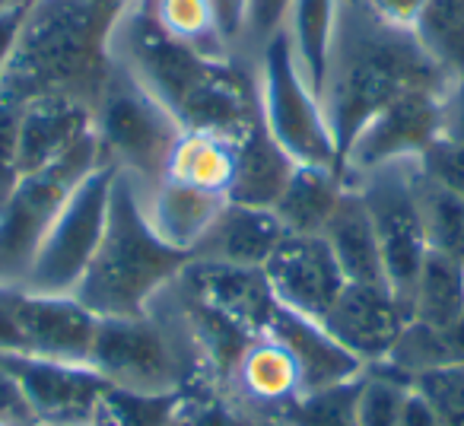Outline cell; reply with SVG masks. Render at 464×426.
Returning a JSON list of instances; mask_svg holds the SVG:
<instances>
[{
	"instance_id": "6da1fadb",
	"label": "cell",
	"mask_w": 464,
	"mask_h": 426,
	"mask_svg": "<svg viewBox=\"0 0 464 426\" xmlns=\"http://www.w3.org/2000/svg\"><path fill=\"white\" fill-rule=\"evenodd\" d=\"M445 86L449 77L423 52L411 26L385 20L362 0H337L334 33L318 90L337 156L388 102L407 92H445Z\"/></svg>"
},
{
	"instance_id": "7a4b0ae2",
	"label": "cell",
	"mask_w": 464,
	"mask_h": 426,
	"mask_svg": "<svg viewBox=\"0 0 464 426\" xmlns=\"http://www.w3.org/2000/svg\"><path fill=\"white\" fill-rule=\"evenodd\" d=\"M111 23L92 0H33L0 80V99L77 96L96 105L111 67Z\"/></svg>"
},
{
	"instance_id": "3957f363",
	"label": "cell",
	"mask_w": 464,
	"mask_h": 426,
	"mask_svg": "<svg viewBox=\"0 0 464 426\" xmlns=\"http://www.w3.org/2000/svg\"><path fill=\"white\" fill-rule=\"evenodd\" d=\"M188 261L191 255L156 236L137 181L115 169L102 239L73 296L99 318H140Z\"/></svg>"
},
{
	"instance_id": "277c9868",
	"label": "cell",
	"mask_w": 464,
	"mask_h": 426,
	"mask_svg": "<svg viewBox=\"0 0 464 426\" xmlns=\"http://www.w3.org/2000/svg\"><path fill=\"white\" fill-rule=\"evenodd\" d=\"M181 134L185 131L172 111L111 58L109 77L92 105V137L105 166L130 175L137 188H153L166 175Z\"/></svg>"
},
{
	"instance_id": "5b68a950",
	"label": "cell",
	"mask_w": 464,
	"mask_h": 426,
	"mask_svg": "<svg viewBox=\"0 0 464 426\" xmlns=\"http://www.w3.org/2000/svg\"><path fill=\"white\" fill-rule=\"evenodd\" d=\"M261 121L271 137L303 166H341L337 143L318 90L309 83L286 33H277L258 54Z\"/></svg>"
},
{
	"instance_id": "8992f818",
	"label": "cell",
	"mask_w": 464,
	"mask_h": 426,
	"mask_svg": "<svg viewBox=\"0 0 464 426\" xmlns=\"http://www.w3.org/2000/svg\"><path fill=\"white\" fill-rule=\"evenodd\" d=\"M90 366L121 392L181 394L191 388L185 350L156 309L140 318H99Z\"/></svg>"
},
{
	"instance_id": "52a82bcc",
	"label": "cell",
	"mask_w": 464,
	"mask_h": 426,
	"mask_svg": "<svg viewBox=\"0 0 464 426\" xmlns=\"http://www.w3.org/2000/svg\"><path fill=\"white\" fill-rule=\"evenodd\" d=\"M96 166H102V156L96 137H90L54 166L23 175L0 207V284L23 286L54 217Z\"/></svg>"
},
{
	"instance_id": "ba28073f",
	"label": "cell",
	"mask_w": 464,
	"mask_h": 426,
	"mask_svg": "<svg viewBox=\"0 0 464 426\" xmlns=\"http://www.w3.org/2000/svg\"><path fill=\"white\" fill-rule=\"evenodd\" d=\"M111 181H115V169L102 162L73 188L35 252L23 290L48 293V296H67L77 290L102 239Z\"/></svg>"
},
{
	"instance_id": "9c48e42d",
	"label": "cell",
	"mask_w": 464,
	"mask_h": 426,
	"mask_svg": "<svg viewBox=\"0 0 464 426\" xmlns=\"http://www.w3.org/2000/svg\"><path fill=\"white\" fill-rule=\"evenodd\" d=\"M109 45H111V58L128 67L172 115L204 83L207 73L217 67V61L229 58V54H223V58L204 54L198 48L179 42L137 0H128V7L115 20Z\"/></svg>"
},
{
	"instance_id": "30bf717a",
	"label": "cell",
	"mask_w": 464,
	"mask_h": 426,
	"mask_svg": "<svg viewBox=\"0 0 464 426\" xmlns=\"http://www.w3.org/2000/svg\"><path fill=\"white\" fill-rule=\"evenodd\" d=\"M413 162H392V166L372 169V172L347 181L366 200L369 220H372L375 239H379L385 284L404 303V309L420 265L430 252L423 223H420L417 194H413Z\"/></svg>"
},
{
	"instance_id": "8fae6325",
	"label": "cell",
	"mask_w": 464,
	"mask_h": 426,
	"mask_svg": "<svg viewBox=\"0 0 464 426\" xmlns=\"http://www.w3.org/2000/svg\"><path fill=\"white\" fill-rule=\"evenodd\" d=\"M442 134V92H407L375 111L341 153L343 185L392 162L420 160Z\"/></svg>"
},
{
	"instance_id": "7c38bea8",
	"label": "cell",
	"mask_w": 464,
	"mask_h": 426,
	"mask_svg": "<svg viewBox=\"0 0 464 426\" xmlns=\"http://www.w3.org/2000/svg\"><path fill=\"white\" fill-rule=\"evenodd\" d=\"M16 375L35 426H92L109 394V382L90 363H54L26 353H4Z\"/></svg>"
},
{
	"instance_id": "4fadbf2b",
	"label": "cell",
	"mask_w": 464,
	"mask_h": 426,
	"mask_svg": "<svg viewBox=\"0 0 464 426\" xmlns=\"http://www.w3.org/2000/svg\"><path fill=\"white\" fill-rule=\"evenodd\" d=\"M261 271H265L274 299L284 309L315 318V322H324L331 305L347 286V277L341 274L322 236L286 233Z\"/></svg>"
},
{
	"instance_id": "5bb4252c",
	"label": "cell",
	"mask_w": 464,
	"mask_h": 426,
	"mask_svg": "<svg viewBox=\"0 0 464 426\" xmlns=\"http://www.w3.org/2000/svg\"><path fill=\"white\" fill-rule=\"evenodd\" d=\"M14 318L20 353L54 363H90L99 315H92L73 293L48 296L16 286Z\"/></svg>"
},
{
	"instance_id": "9a60e30c",
	"label": "cell",
	"mask_w": 464,
	"mask_h": 426,
	"mask_svg": "<svg viewBox=\"0 0 464 426\" xmlns=\"http://www.w3.org/2000/svg\"><path fill=\"white\" fill-rule=\"evenodd\" d=\"M407 322L404 303L388 284H347L322 324L362 366H372L392 353Z\"/></svg>"
},
{
	"instance_id": "2e32d148",
	"label": "cell",
	"mask_w": 464,
	"mask_h": 426,
	"mask_svg": "<svg viewBox=\"0 0 464 426\" xmlns=\"http://www.w3.org/2000/svg\"><path fill=\"white\" fill-rule=\"evenodd\" d=\"M261 331L284 344L286 353L293 356V363L299 369V379H303V398L305 394L347 385V382L360 379L362 369H366L353 353H347L331 337V331L322 322L284 309L280 303H274L271 315H267Z\"/></svg>"
},
{
	"instance_id": "e0dca14e",
	"label": "cell",
	"mask_w": 464,
	"mask_h": 426,
	"mask_svg": "<svg viewBox=\"0 0 464 426\" xmlns=\"http://www.w3.org/2000/svg\"><path fill=\"white\" fill-rule=\"evenodd\" d=\"M92 137V105L77 96H39L20 115V169L23 175L61 162Z\"/></svg>"
},
{
	"instance_id": "ac0fdd59",
	"label": "cell",
	"mask_w": 464,
	"mask_h": 426,
	"mask_svg": "<svg viewBox=\"0 0 464 426\" xmlns=\"http://www.w3.org/2000/svg\"><path fill=\"white\" fill-rule=\"evenodd\" d=\"M140 200L156 236L185 255H194V248L200 246L207 229L226 207L223 191L188 185L172 175H162L153 188H140Z\"/></svg>"
},
{
	"instance_id": "d6986e66",
	"label": "cell",
	"mask_w": 464,
	"mask_h": 426,
	"mask_svg": "<svg viewBox=\"0 0 464 426\" xmlns=\"http://www.w3.org/2000/svg\"><path fill=\"white\" fill-rule=\"evenodd\" d=\"M284 236L286 229L274 210L226 200V207L219 210V217L207 229L191 258L232 267H265L267 258L284 242Z\"/></svg>"
},
{
	"instance_id": "ffe728a7",
	"label": "cell",
	"mask_w": 464,
	"mask_h": 426,
	"mask_svg": "<svg viewBox=\"0 0 464 426\" xmlns=\"http://www.w3.org/2000/svg\"><path fill=\"white\" fill-rule=\"evenodd\" d=\"M179 280L194 296L217 305L219 312H226L229 318L258 331V334L265 328L267 315H271L274 303H277L261 267H232L217 265V261L191 258L185 265V271L179 274Z\"/></svg>"
},
{
	"instance_id": "44dd1931",
	"label": "cell",
	"mask_w": 464,
	"mask_h": 426,
	"mask_svg": "<svg viewBox=\"0 0 464 426\" xmlns=\"http://www.w3.org/2000/svg\"><path fill=\"white\" fill-rule=\"evenodd\" d=\"M226 392L246 401L255 411L284 413L286 407L303 398V379H299L296 363L286 353L284 344L261 331L239 356L229 382H226Z\"/></svg>"
},
{
	"instance_id": "7402d4cb",
	"label": "cell",
	"mask_w": 464,
	"mask_h": 426,
	"mask_svg": "<svg viewBox=\"0 0 464 426\" xmlns=\"http://www.w3.org/2000/svg\"><path fill=\"white\" fill-rule=\"evenodd\" d=\"M293 169L296 160L274 140L265 121H258L232 143V175L226 185V200L274 210Z\"/></svg>"
},
{
	"instance_id": "603a6c76",
	"label": "cell",
	"mask_w": 464,
	"mask_h": 426,
	"mask_svg": "<svg viewBox=\"0 0 464 426\" xmlns=\"http://www.w3.org/2000/svg\"><path fill=\"white\" fill-rule=\"evenodd\" d=\"M322 239L328 242L347 284H385L379 239H375L372 220H369L366 200L356 188H343L331 220L322 229Z\"/></svg>"
},
{
	"instance_id": "cb8c5ba5",
	"label": "cell",
	"mask_w": 464,
	"mask_h": 426,
	"mask_svg": "<svg viewBox=\"0 0 464 426\" xmlns=\"http://www.w3.org/2000/svg\"><path fill=\"white\" fill-rule=\"evenodd\" d=\"M341 166H303L296 162L284 194L274 204L277 220L293 236H322L337 200L343 194Z\"/></svg>"
},
{
	"instance_id": "d4e9b609",
	"label": "cell",
	"mask_w": 464,
	"mask_h": 426,
	"mask_svg": "<svg viewBox=\"0 0 464 426\" xmlns=\"http://www.w3.org/2000/svg\"><path fill=\"white\" fill-rule=\"evenodd\" d=\"M388 369L413 382L417 375L432 373L442 366H461L464 363V318L451 324H423L407 322L398 344L385 356Z\"/></svg>"
},
{
	"instance_id": "484cf974",
	"label": "cell",
	"mask_w": 464,
	"mask_h": 426,
	"mask_svg": "<svg viewBox=\"0 0 464 426\" xmlns=\"http://www.w3.org/2000/svg\"><path fill=\"white\" fill-rule=\"evenodd\" d=\"M407 315L423 324H451L464 318V261L426 252L407 296Z\"/></svg>"
},
{
	"instance_id": "4316f807",
	"label": "cell",
	"mask_w": 464,
	"mask_h": 426,
	"mask_svg": "<svg viewBox=\"0 0 464 426\" xmlns=\"http://www.w3.org/2000/svg\"><path fill=\"white\" fill-rule=\"evenodd\" d=\"M337 0H293L286 14V39H290L296 61L309 83L322 90L324 61H328L331 33H334Z\"/></svg>"
},
{
	"instance_id": "83f0119b",
	"label": "cell",
	"mask_w": 464,
	"mask_h": 426,
	"mask_svg": "<svg viewBox=\"0 0 464 426\" xmlns=\"http://www.w3.org/2000/svg\"><path fill=\"white\" fill-rule=\"evenodd\" d=\"M413 194L430 252L464 261V198L439 188L413 162Z\"/></svg>"
},
{
	"instance_id": "f1b7e54d",
	"label": "cell",
	"mask_w": 464,
	"mask_h": 426,
	"mask_svg": "<svg viewBox=\"0 0 464 426\" xmlns=\"http://www.w3.org/2000/svg\"><path fill=\"white\" fill-rule=\"evenodd\" d=\"M169 426H284V417L255 411L226 388H194L175 398Z\"/></svg>"
},
{
	"instance_id": "f546056e",
	"label": "cell",
	"mask_w": 464,
	"mask_h": 426,
	"mask_svg": "<svg viewBox=\"0 0 464 426\" xmlns=\"http://www.w3.org/2000/svg\"><path fill=\"white\" fill-rule=\"evenodd\" d=\"M411 29L445 77L464 73V0H426Z\"/></svg>"
},
{
	"instance_id": "4dcf8cb0",
	"label": "cell",
	"mask_w": 464,
	"mask_h": 426,
	"mask_svg": "<svg viewBox=\"0 0 464 426\" xmlns=\"http://www.w3.org/2000/svg\"><path fill=\"white\" fill-rule=\"evenodd\" d=\"M166 175L188 181V185L226 194V185H229L232 175V143L223 140V137L185 131L179 137V143H175L172 156H169Z\"/></svg>"
},
{
	"instance_id": "1f68e13d",
	"label": "cell",
	"mask_w": 464,
	"mask_h": 426,
	"mask_svg": "<svg viewBox=\"0 0 464 426\" xmlns=\"http://www.w3.org/2000/svg\"><path fill=\"white\" fill-rule=\"evenodd\" d=\"M169 35H175L185 45L198 48L204 54H232V48L217 33V23L210 16L207 0H137Z\"/></svg>"
},
{
	"instance_id": "d6a6232c",
	"label": "cell",
	"mask_w": 464,
	"mask_h": 426,
	"mask_svg": "<svg viewBox=\"0 0 464 426\" xmlns=\"http://www.w3.org/2000/svg\"><path fill=\"white\" fill-rule=\"evenodd\" d=\"M356 385H360V379L328 388V392L305 394L280 413L284 426H360V420H356Z\"/></svg>"
},
{
	"instance_id": "836d02e7",
	"label": "cell",
	"mask_w": 464,
	"mask_h": 426,
	"mask_svg": "<svg viewBox=\"0 0 464 426\" xmlns=\"http://www.w3.org/2000/svg\"><path fill=\"white\" fill-rule=\"evenodd\" d=\"M179 394H134L109 388L92 426H169Z\"/></svg>"
},
{
	"instance_id": "e575fe53",
	"label": "cell",
	"mask_w": 464,
	"mask_h": 426,
	"mask_svg": "<svg viewBox=\"0 0 464 426\" xmlns=\"http://www.w3.org/2000/svg\"><path fill=\"white\" fill-rule=\"evenodd\" d=\"M411 385L439 426H464V363L423 373Z\"/></svg>"
},
{
	"instance_id": "d590c367",
	"label": "cell",
	"mask_w": 464,
	"mask_h": 426,
	"mask_svg": "<svg viewBox=\"0 0 464 426\" xmlns=\"http://www.w3.org/2000/svg\"><path fill=\"white\" fill-rule=\"evenodd\" d=\"M417 169L439 188L464 198V143L439 134L430 147L420 153Z\"/></svg>"
},
{
	"instance_id": "8d00e7d4",
	"label": "cell",
	"mask_w": 464,
	"mask_h": 426,
	"mask_svg": "<svg viewBox=\"0 0 464 426\" xmlns=\"http://www.w3.org/2000/svg\"><path fill=\"white\" fill-rule=\"evenodd\" d=\"M293 0H248L246 29H242V54H258L277 33H284Z\"/></svg>"
},
{
	"instance_id": "74e56055",
	"label": "cell",
	"mask_w": 464,
	"mask_h": 426,
	"mask_svg": "<svg viewBox=\"0 0 464 426\" xmlns=\"http://www.w3.org/2000/svg\"><path fill=\"white\" fill-rule=\"evenodd\" d=\"M20 115L23 105L0 99V207L23 179L20 169Z\"/></svg>"
},
{
	"instance_id": "f35d334b",
	"label": "cell",
	"mask_w": 464,
	"mask_h": 426,
	"mask_svg": "<svg viewBox=\"0 0 464 426\" xmlns=\"http://www.w3.org/2000/svg\"><path fill=\"white\" fill-rule=\"evenodd\" d=\"M0 423L4 426H35L33 411L26 404V394H23L16 375L10 373V366L0 356Z\"/></svg>"
},
{
	"instance_id": "ab89813d",
	"label": "cell",
	"mask_w": 464,
	"mask_h": 426,
	"mask_svg": "<svg viewBox=\"0 0 464 426\" xmlns=\"http://www.w3.org/2000/svg\"><path fill=\"white\" fill-rule=\"evenodd\" d=\"M210 16L217 23V33L232 52H242V29H246V7L248 0H207Z\"/></svg>"
},
{
	"instance_id": "60d3db41",
	"label": "cell",
	"mask_w": 464,
	"mask_h": 426,
	"mask_svg": "<svg viewBox=\"0 0 464 426\" xmlns=\"http://www.w3.org/2000/svg\"><path fill=\"white\" fill-rule=\"evenodd\" d=\"M442 134L464 143V73L451 77L442 92Z\"/></svg>"
},
{
	"instance_id": "b9f144b4",
	"label": "cell",
	"mask_w": 464,
	"mask_h": 426,
	"mask_svg": "<svg viewBox=\"0 0 464 426\" xmlns=\"http://www.w3.org/2000/svg\"><path fill=\"white\" fill-rule=\"evenodd\" d=\"M23 20H26V4L0 10V80H4V71H7V64H10V54H14V48H16V39H20Z\"/></svg>"
},
{
	"instance_id": "7bdbcfd3",
	"label": "cell",
	"mask_w": 464,
	"mask_h": 426,
	"mask_svg": "<svg viewBox=\"0 0 464 426\" xmlns=\"http://www.w3.org/2000/svg\"><path fill=\"white\" fill-rule=\"evenodd\" d=\"M16 286L0 284V356L4 353H20V334H16Z\"/></svg>"
},
{
	"instance_id": "ee69618b",
	"label": "cell",
	"mask_w": 464,
	"mask_h": 426,
	"mask_svg": "<svg viewBox=\"0 0 464 426\" xmlns=\"http://www.w3.org/2000/svg\"><path fill=\"white\" fill-rule=\"evenodd\" d=\"M362 4H366L369 10H375L379 16H385V20L411 26L420 10H423L426 0H362Z\"/></svg>"
},
{
	"instance_id": "f6af8a7d",
	"label": "cell",
	"mask_w": 464,
	"mask_h": 426,
	"mask_svg": "<svg viewBox=\"0 0 464 426\" xmlns=\"http://www.w3.org/2000/svg\"><path fill=\"white\" fill-rule=\"evenodd\" d=\"M398 426H439L436 417L430 413V407L423 404V398H420L413 388H411V394H407V404H404V411H401Z\"/></svg>"
},
{
	"instance_id": "bcb514c9",
	"label": "cell",
	"mask_w": 464,
	"mask_h": 426,
	"mask_svg": "<svg viewBox=\"0 0 464 426\" xmlns=\"http://www.w3.org/2000/svg\"><path fill=\"white\" fill-rule=\"evenodd\" d=\"M92 4H96V10L111 23V26H115V20L121 16V10L128 7V0H92Z\"/></svg>"
},
{
	"instance_id": "7dc6e473",
	"label": "cell",
	"mask_w": 464,
	"mask_h": 426,
	"mask_svg": "<svg viewBox=\"0 0 464 426\" xmlns=\"http://www.w3.org/2000/svg\"><path fill=\"white\" fill-rule=\"evenodd\" d=\"M16 4H26V0H0V10H10V7H16Z\"/></svg>"
},
{
	"instance_id": "c3c4849f",
	"label": "cell",
	"mask_w": 464,
	"mask_h": 426,
	"mask_svg": "<svg viewBox=\"0 0 464 426\" xmlns=\"http://www.w3.org/2000/svg\"><path fill=\"white\" fill-rule=\"evenodd\" d=\"M29 4H33V0H26V7H29Z\"/></svg>"
},
{
	"instance_id": "681fc988",
	"label": "cell",
	"mask_w": 464,
	"mask_h": 426,
	"mask_svg": "<svg viewBox=\"0 0 464 426\" xmlns=\"http://www.w3.org/2000/svg\"><path fill=\"white\" fill-rule=\"evenodd\" d=\"M0 426H4V423H0Z\"/></svg>"
}]
</instances>
